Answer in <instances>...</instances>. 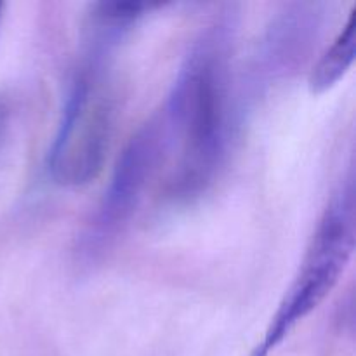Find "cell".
Returning a JSON list of instances; mask_svg holds the SVG:
<instances>
[{
	"instance_id": "obj_1",
	"label": "cell",
	"mask_w": 356,
	"mask_h": 356,
	"mask_svg": "<svg viewBox=\"0 0 356 356\" xmlns=\"http://www.w3.org/2000/svg\"><path fill=\"white\" fill-rule=\"evenodd\" d=\"M235 26L216 19L191 45L156 115L167 167L162 193L172 205L198 200L225 165L232 138V56Z\"/></svg>"
},
{
	"instance_id": "obj_2",
	"label": "cell",
	"mask_w": 356,
	"mask_h": 356,
	"mask_svg": "<svg viewBox=\"0 0 356 356\" xmlns=\"http://www.w3.org/2000/svg\"><path fill=\"white\" fill-rule=\"evenodd\" d=\"M115 51L83 40L82 61L70 83L47 155L49 176L63 188L86 186L104 165L117 122L111 76Z\"/></svg>"
},
{
	"instance_id": "obj_3",
	"label": "cell",
	"mask_w": 356,
	"mask_h": 356,
	"mask_svg": "<svg viewBox=\"0 0 356 356\" xmlns=\"http://www.w3.org/2000/svg\"><path fill=\"white\" fill-rule=\"evenodd\" d=\"M355 221V188L350 179L323 211L291 287L250 356H270L329 298L353 256Z\"/></svg>"
},
{
	"instance_id": "obj_4",
	"label": "cell",
	"mask_w": 356,
	"mask_h": 356,
	"mask_svg": "<svg viewBox=\"0 0 356 356\" xmlns=\"http://www.w3.org/2000/svg\"><path fill=\"white\" fill-rule=\"evenodd\" d=\"M163 170V138L159 118L146 122L120 153L104 197L82 240V250L96 256L131 221L153 177Z\"/></svg>"
},
{
	"instance_id": "obj_5",
	"label": "cell",
	"mask_w": 356,
	"mask_h": 356,
	"mask_svg": "<svg viewBox=\"0 0 356 356\" xmlns=\"http://www.w3.org/2000/svg\"><path fill=\"white\" fill-rule=\"evenodd\" d=\"M356 54V6L351 10L346 24L334 38L332 45L327 49L313 66L309 73L308 86L313 94H323L332 89L348 72L355 61Z\"/></svg>"
},
{
	"instance_id": "obj_6",
	"label": "cell",
	"mask_w": 356,
	"mask_h": 356,
	"mask_svg": "<svg viewBox=\"0 0 356 356\" xmlns=\"http://www.w3.org/2000/svg\"><path fill=\"white\" fill-rule=\"evenodd\" d=\"M0 16H2V2H0Z\"/></svg>"
}]
</instances>
